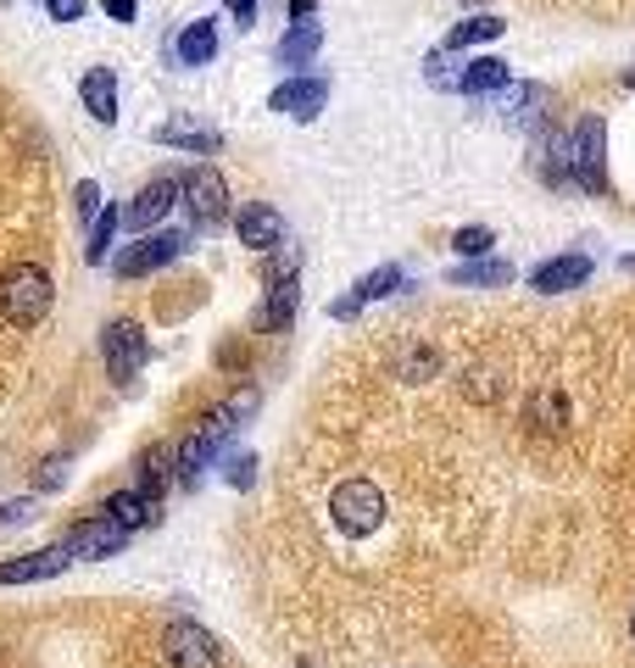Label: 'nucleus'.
I'll use <instances>...</instances> for the list:
<instances>
[{
    "instance_id": "nucleus-28",
    "label": "nucleus",
    "mask_w": 635,
    "mask_h": 668,
    "mask_svg": "<svg viewBox=\"0 0 635 668\" xmlns=\"http://www.w3.org/2000/svg\"><path fill=\"white\" fill-rule=\"evenodd\" d=\"M491 240H497V234L485 228V223H474V228H457V240H452V246H457V251L474 262V257H485V251H491Z\"/></svg>"
},
{
    "instance_id": "nucleus-30",
    "label": "nucleus",
    "mask_w": 635,
    "mask_h": 668,
    "mask_svg": "<svg viewBox=\"0 0 635 668\" xmlns=\"http://www.w3.org/2000/svg\"><path fill=\"white\" fill-rule=\"evenodd\" d=\"M34 518V496H17V502H0V530H12V523H28Z\"/></svg>"
},
{
    "instance_id": "nucleus-17",
    "label": "nucleus",
    "mask_w": 635,
    "mask_h": 668,
    "mask_svg": "<svg viewBox=\"0 0 635 668\" xmlns=\"http://www.w3.org/2000/svg\"><path fill=\"white\" fill-rule=\"evenodd\" d=\"M524 423L535 429V435H558V429L569 423V396L558 385H541L529 396V407H524Z\"/></svg>"
},
{
    "instance_id": "nucleus-14",
    "label": "nucleus",
    "mask_w": 635,
    "mask_h": 668,
    "mask_svg": "<svg viewBox=\"0 0 635 668\" xmlns=\"http://www.w3.org/2000/svg\"><path fill=\"white\" fill-rule=\"evenodd\" d=\"M591 279V257H552L529 273V290H541V296H563V290H579V284Z\"/></svg>"
},
{
    "instance_id": "nucleus-12",
    "label": "nucleus",
    "mask_w": 635,
    "mask_h": 668,
    "mask_svg": "<svg viewBox=\"0 0 635 668\" xmlns=\"http://www.w3.org/2000/svg\"><path fill=\"white\" fill-rule=\"evenodd\" d=\"M234 228H240V246H252L257 257H268L273 246H284V218H279V212H273L268 201H252V207H240Z\"/></svg>"
},
{
    "instance_id": "nucleus-1",
    "label": "nucleus",
    "mask_w": 635,
    "mask_h": 668,
    "mask_svg": "<svg viewBox=\"0 0 635 668\" xmlns=\"http://www.w3.org/2000/svg\"><path fill=\"white\" fill-rule=\"evenodd\" d=\"M51 273L34 268V262H17L7 279H0V312H7V323L17 329H34L45 312H51Z\"/></svg>"
},
{
    "instance_id": "nucleus-20",
    "label": "nucleus",
    "mask_w": 635,
    "mask_h": 668,
    "mask_svg": "<svg viewBox=\"0 0 635 668\" xmlns=\"http://www.w3.org/2000/svg\"><path fill=\"white\" fill-rule=\"evenodd\" d=\"M318 45H323V28L318 23H296L284 39H279V62L284 67H307L318 57Z\"/></svg>"
},
{
    "instance_id": "nucleus-38",
    "label": "nucleus",
    "mask_w": 635,
    "mask_h": 668,
    "mask_svg": "<svg viewBox=\"0 0 635 668\" xmlns=\"http://www.w3.org/2000/svg\"><path fill=\"white\" fill-rule=\"evenodd\" d=\"M630 641H635V613H630Z\"/></svg>"
},
{
    "instance_id": "nucleus-9",
    "label": "nucleus",
    "mask_w": 635,
    "mask_h": 668,
    "mask_svg": "<svg viewBox=\"0 0 635 668\" xmlns=\"http://www.w3.org/2000/svg\"><path fill=\"white\" fill-rule=\"evenodd\" d=\"M179 196H184V173H162V178H151L134 196V207L123 212V223L129 228H151L157 218H168L173 207H179Z\"/></svg>"
},
{
    "instance_id": "nucleus-3",
    "label": "nucleus",
    "mask_w": 635,
    "mask_h": 668,
    "mask_svg": "<svg viewBox=\"0 0 635 668\" xmlns=\"http://www.w3.org/2000/svg\"><path fill=\"white\" fill-rule=\"evenodd\" d=\"M329 512H334V523H340V535L368 541L379 523H384V496H379L374 480H346V485H334Z\"/></svg>"
},
{
    "instance_id": "nucleus-7",
    "label": "nucleus",
    "mask_w": 635,
    "mask_h": 668,
    "mask_svg": "<svg viewBox=\"0 0 635 668\" xmlns=\"http://www.w3.org/2000/svg\"><path fill=\"white\" fill-rule=\"evenodd\" d=\"M184 207L202 228H218L229 218V189H223V173L218 168H190L184 173Z\"/></svg>"
},
{
    "instance_id": "nucleus-25",
    "label": "nucleus",
    "mask_w": 635,
    "mask_h": 668,
    "mask_svg": "<svg viewBox=\"0 0 635 668\" xmlns=\"http://www.w3.org/2000/svg\"><path fill=\"white\" fill-rule=\"evenodd\" d=\"M402 284H407V273L396 268V262H384V268H374V273H363L357 279V301H379V296H390V290H402Z\"/></svg>"
},
{
    "instance_id": "nucleus-31",
    "label": "nucleus",
    "mask_w": 635,
    "mask_h": 668,
    "mask_svg": "<svg viewBox=\"0 0 635 668\" xmlns=\"http://www.w3.org/2000/svg\"><path fill=\"white\" fill-rule=\"evenodd\" d=\"M45 12H51V23H78L89 12V0H45Z\"/></svg>"
},
{
    "instance_id": "nucleus-2",
    "label": "nucleus",
    "mask_w": 635,
    "mask_h": 668,
    "mask_svg": "<svg viewBox=\"0 0 635 668\" xmlns=\"http://www.w3.org/2000/svg\"><path fill=\"white\" fill-rule=\"evenodd\" d=\"M569 178L579 189H591V196H602V189H608V123L597 112L579 117V128L569 139Z\"/></svg>"
},
{
    "instance_id": "nucleus-6",
    "label": "nucleus",
    "mask_w": 635,
    "mask_h": 668,
    "mask_svg": "<svg viewBox=\"0 0 635 668\" xmlns=\"http://www.w3.org/2000/svg\"><path fill=\"white\" fill-rule=\"evenodd\" d=\"M162 657L173 668H218V641L202 630V624H190V618H173V624L162 630Z\"/></svg>"
},
{
    "instance_id": "nucleus-34",
    "label": "nucleus",
    "mask_w": 635,
    "mask_h": 668,
    "mask_svg": "<svg viewBox=\"0 0 635 668\" xmlns=\"http://www.w3.org/2000/svg\"><path fill=\"white\" fill-rule=\"evenodd\" d=\"M257 7H262V0H229V12H234V23H240V28H252V23H257Z\"/></svg>"
},
{
    "instance_id": "nucleus-26",
    "label": "nucleus",
    "mask_w": 635,
    "mask_h": 668,
    "mask_svg": "<svg viewBox=\"0 0 635 668\" xmlns=\"http://www.w3.org/2000/svg\"><path fill=\"white\" fill-rule=\"evenodd\" d=\"M118 223H123V212H118V207H107L101 218H95V228H89V246H84V257H89V262H107V251H112V234H118Z\"/></svg>"
},
{
    "instance_id": "nucleus-35",
    "label": "nucleus",
    "mask_w": 635,
    "mask_h": 668,
    "mask_svg": "<svg viewBox=\"0 0 635 668\" xmlns=\"http://www.w3.org/2000/svg\"><path fill=\"white\" fill-rule=\"evenodd\" d=\"M62 473H68V462L57 457V462H45V473H39V491H57L62 485Z\"/></svg>"
},
{
    "instance_id": "nucleus-22",
    "label": "nucleus",
    "mask_w": 635,
    "mask_h": 668,
    "mask_svg": "<svg viewBox=\"0 0 635 668\" xmlns=\"http://www.w3.org/2000/svg\"><path fill=\"white\" fill-rule=\"evenodd\" d=\"M296 307H302V284H296V279H290V284H273L268 301H262V312H257V323H262V329H284L290 318H296Z\"/></svg>"
},
{
    "instance_id": "nucleus-19",
    "label": "nucleus",
    "mask_w": 635,
    "mask_h": 668,
    "mask_svg": "<svg viewBox=\"0 0 635 668\" xmlns=\"http://www.w3.org/2000/svg\"><path fill=\"white\" fill-rule=\"evenodd\" d=\"M513 73H508V62H497V57H474L463 73H457V89L463 95H491V89H502Z\"/></svg>"
},
{
    "instance_id": "nucleus-36",
    "label": "nucleus",
    "mask_w": 635,
    "mask_h": 668,
    "mask_svg": "<svg viewBox=\"0 0 635 668\" xmlns=\"http://www.w3.org/2000/svg\"><path fill=\"white\" fill-rule=\"evenodd\" d=\"M357 307H363L357 296H334L329 301V318H357Z\"/></svg>"
},
{
    "instance_id": "nucleus-29",
    "label": "nucleus",
    "mask_w": 635,
    "mask_h": 668,
    "mask_svg": "<svg viewBox=\"0 0 635 668\" xmlns=\"http://www.w3.org/2000/svg\"><path fill=\"white\" fill-rule=\"evenodd\" d=\"M73 207H78V218L95 228V218H101V184H95V178H84V184L73 189Z\"/></svg>"
},
{
    "instance_id": "nucleus-23",
    "label": "nucleus",
    "mask_w": 635,
    "mask_h": 668,
    "mask_svg": "<svg viewBox=\"0 0 635 668\" xmlns=\"http://www.w3.org/2000/svg\"><path fill=\"white\" fill-rule=\"evenodd\" d=\"M502 34H508L502 17H468V23H457V28L447 34V51H468V45H479V39H502Z\"/></svg>"
},
{
    "instance_id": "nucleus-16",
    "label": "nucleus",
    "mask_w": 635,
    "mask_h": 668,
    "mask_svg": "<svg viewBox=\"0 0 635 668\" xmlns=\"http://www.w3.org/2000/svg\"><path fill=\"white\" fill-rule=\"evenodd\" d=\"M78 95H84V107L95 123H118V73L112 67H89L78 78Z\"/></svg>"
},
{
    "instance_id": "nucleus-13",
    "label": "nucleus",
    "mask_w": 635,
    "mask_h": 668,
    "mask_svg": "<svg viewBox=\"0 0 635 668\" xmlns=\"http://www.w3.org/2000/svg\"><path fill=\"white\" fill-rule=\"evenodd\" d=\"M68 562H73V552H68V546H45V552L12 557V562H0V585H34V580H51V574H62Z\"/></svg>"
},
{
    "instance_id": "nucleus-4",
    "label": "nucleus",
    "mask_w": 635,
    "mask_h": 668,
    "mask_svg": "<svg viewBox=\"0 0 635 668\" xmlns=\"http://www.w3.org/2000/svg\"><path fill=\"white\" fill-rule=\"evenodd\" d=\"M101 357H107V373L118 379V385H129V379L145 368V357H151V341H145V329L118 318L101 329Z\"/></svg>"
},
{
    "instance_id": "nucleus-39",
    "label": "nucleus",
    "mask_w": 635,
    "mask_h": 668,
    "mask_svg": "<svg viewBox=\"0 0 635 668\" xmlns=\"http://www.w3.org/2000/svg\"><path fill=\"white\" fill-rule=\"evenodd\" d=\"M624 268H630V273H635V257H630V262H624Z\"/></svg>"
},
{
    "instance_id": "nucleus-21",
    "label": "nucleus",
    "mask_w": 635,
    "mask_h": 668,
    "mask_svg": "<svg viewBox=\"0 0 635 668\" xmlns=\"http://www.w3.org/2000/svg\"><path fill=\"white\" fill-rule=\"evenodd\" d=\"M168 485H173V451H168V446L139 451V480H134V491H145V496H162Z\"/></svg>"
},
{
    "instance_id": "nucleus-24",
    "label": "nucleus",
    "mask_w": 635,
    "mask_h": 668,
    "mask_svg": "<svg viewBox=\"0 0 635 668\" xmlns=\"http://www.w3.org/2000/svg\"><path fill=\"white\" fill-rule=\"evenodd\" d=\"M302 273V246H273L268 257H262V284H268V290H273V284H290V279H296Z\"/></svg>"
},
{
    "instance_id": "nucleus-8",
    "label": "nucleus",
    "mask_w": 635,
    "mask_h": 668,
    "mask_svg": "<svg viewBox=\"0 0 635 668\" xmlns=\"http://www.w3.org/2000/svg\"><path fill=\"white\" fill-rule=\"evenodd\" d=\"M184 251V234L179 228H162V234H145V240H134L123 257H118V279H145V273H157L168 268L173 257Z\"/></svg>"
},
{
    "instance_id": "nucleus-33",
    "label": "nucleus",
    "mask_w": 635,
    "mask_h": 668,
    "mask_svg": "<svg viewBox=\"0 0 635 668\" xmlns=\"http://www.w3.org/2000/svg\"><path fill=\"white\" fill-rule=\"evenodd\" d=\"M101 12H107L112 23H134V12H139V0H101Z\"/></svg>"
},
{
    "instance_id": "nucleus-37",
    "label": "nucleus",
    "mask_w": 635,
    "mask_h": 668,
    "mask_svg": "<svg viewBox=\"0 0 635 668\" xmlns=\"http://www.w3.org/2000/svg\"><path fill=\"white\" fill-rule=\"evenodd\" d=\"M296 17H313V0H290V23Z\"/></svg>"
},
{
    "instance_id": "nucleus-11",
    "label": "nucleus",
    "mask_w": 635,
    "mask_h": 668,
    "mask_svg": "<svg viewBox=\"0 0 635 668\" xmlns=\"http://www.w3.org/2000/svg\"><path fill=\"white\" fill-rule=\"evenodd\" d=\"M101 518H112V523H123V530L134 535V530H151V523H162V496H145V491H112L107 502H101Z\"/></svg>"
},
{
    "instance_id": "nucleus-18",
    "label": "nucleus",
    "mask_w": 635,
    "mask_h": 668,
    "mask_svg": "<svg viewBox=\"0 0 635 668\" xmlns=\"http://www.w3.org/2000/svg\"><path fill=\"white\" fill-rule=\"evenodd\" d=\"M162 146H184V151H195V157H207V151H218L223 139H218V128H202V123H190V117H173V123H157L151 128Z\"/></svg>"
},
{
    "instance_id": "nucleus-27",
    "label": "nucleus",
    "mask_w": 635,
    "mask_h": 668,
    "mask_svg": "<svg viewBox=\"0 0 635 668\" xmlns=\"http://www.w3.org/2000/svg\"><path fill=\"white\" fill-rule=\"evenodd\" d=\"M508 279H513L508 262H463L452 273V284H508Z\"/></svg>"
},
{
    "instance_id": "nucleus-10",
    "label": "nucleus",
    "mask_w": 635,
    "mask_h": 668,
    "mask_svg": "<svg viewBox=\"0 0 635 668\" xmlns=\"http://www.w3.org/2000/svg\"><path fill=\"white\" fill-rule=\"evenodd\" d=\"M323 101H329V84L323 78H290V84H279L273 95H268V107L279 112V117H296V123H313L318 112H323Z\"/></svg>"
},
{
    "instance_id": "nucleus-15",
    "label": "nucleus",
    "mask_w": 635,
    "mask_h": 668,
    "mask_svg": "<svg viewBox=\"0 0 635 668\" xmlns=\"http://www.w3.org/2000/svg\"><path fill=\"white\" fill-rule=\"evenodd\" d=\"M173 57H179V67H207V62L218 57V23H212V17L184 23L179 39H173Z\"/></svg>"
},
{
    "instance_id": "nucleus-32",
    "label": "nucleus",
    "mask_w": 635,
    "mask_h": 668,
    "mask_svg": "<svg viewBox=\"0 0 635 668\" xmlns=\"http://www.w3.org/2000/svg\"><path fill=\"white\" fill-rule=\"evenodd\" d=\"M252 468H257L252 457H234V462H229V473H223V480H229L234 491H246V485H252Z\"/></svg>"
},
{
    "instance_id": "nucleus-5",
    "label": "nucleus",
    "mask_w": 635,
    "mask_h": 668,
    "mask_svg": "<svg viewBox=\"0 0 635 668\" xmlns=\"http://www.w3.org/2000/svg\"><path fill=\"white\" fill-rule=\"evenodd\" d=\"M62 546L73 552V562H101V557H118L123 546H129V530L123 523H112V518H84V523H73V530L62 535Z\"/></svg>"
}]
</instances>
